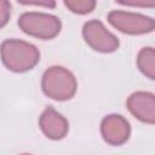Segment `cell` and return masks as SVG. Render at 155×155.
Wrapping results in <instances>:
<instances>
[{
	"instance_id": "8992f818",
	"label": "cell",
	"mask_w": 155,
	"mask_h": 155,
	"mask_svg": "<svg viewBox=\"0 0 155 155\" xmlns=\"http://www.w3.org/2000/svg\"><path fill=\"white\" fill-rule=\"evenodd\" d=\"M101 134L110 145H122L131 136L130 122L119 114H110L103 117L101 122Z\"/></svg>"
},
{
	"instance_id": "30bf717a",
	"label": "cell",
	"mask_w": 155,
	"mask_h": 155,
	"mask_svg": "<svg viewBox=\"0 0 155 155\" xmlns=\"http://www.w3.org/2000/svg\"><path fill=\"white\" fill-rule=\"evenodd\" d=\"M65 7L75 15H87L96 8V0H63Z\"/></svg>"
},
{
	"instance_id": "ba28073f",
	"label": "cell",
	"mask_w": 155,
	"mask_h": 155,
	"mask_svg": "<svg viewBox=\"0 0 155 155\" xmlns=\"http://www.w3.org/2000/svg\"><path fill=\"white\" fill-rule=\"evenodd\" d=\"M39 126L41 132L52 140L63 139L69 131L68 120L52 107H47L41 113L39 117Z\"/></svg>"
},
{
	"instance_id": "9c48e42d",
	"label": "cell",
	"mask_w": 155,
	"mask_h": 155,
	"mask_svg": "<svg viewBox=\"0 0 155 155\" xmlns=\"http://www.w3.org/2000/svg\"><path fill=\"white\" fill-rule=\"evenodd\" d=\"M137 67L148 79H155V50L153 47H143L138 52Z\"/></svg>"
},
{
	"instance_id": "8fae6325",
	"label": "cell",
	"mask_w": 155,
	"mask_h": 155,
	"mask_svg": "<svg viewBox=\"0 0 155 155\" xmlns=\"http://www.w3.org/2000/svg\"><path fill=\"white\" fill-rule=\"evenodd\" d=\"M117 4L130 7H142V8H154L155 0H115Z\"/></svg>"
},
{
	"instance_id": "3957f363",
	"label": "cell",
	"mask_w": 155,
	"mask_h": 155,
	"mask_svg": "<svg viewBox=\"0 0 155 155\" xmlns=\"http://www.w3.org/2000/svg\"><path fill=\"white\" fill-rule=\"evenodd\" d=\"M18 27L29 36L41 40H51L59 34L62 23L57 16L31 11L19 16Z\"/></svg>"
},
{
	"instance_id": "7a4b0ae2",
	"label": "cell",
	"mask_w": 155,
	"mask_h": 155,
	"mask_svg": "<svg viewBox=\"0 0 155 155\" xmlns=\"http://www.w3.org/2000/svg\"><path fill=\"white\" fill-rule=\"evenodd\" d=\"M41 88L48 98L63 102L69 101L75 96L78 81L74 74L67 68L53 65L42 74Z\"/></svg>"
},
{
	"instance_id": "6da1fadb",
	"label": "cell",
	"mask_w": 155,
	"mask_h": 155,
	"mask_svg": "<svg viewBox=\"0 0 155 155\" xmlns=\"http://www.w3.org/2000/svg\"><path fill=\"white\" fill-rule=\"evenodd\" d=\"M0 58L10 71L25 73L39 63L40 51L28 41L7 39L0 45Z\"/></svg>"
},
{
	"instance_id": "277c9868",
	"label": "cell",
	"mask_w": 155,
	"mask_h": 155,
	"mask_svg": "<svg viewBox=\"0 0 155 155\" xmlns=\"http://www.w3.org/2000/svg\"><path fill=\"white\" fill-rule=\"evenodd\" d=\"M108 22L116 30L128 35L148 34L155 28V22L151 17L130 11H110L108 13Z\"/></svg>"
},
{
	"instance_id": "7c38bea8",
	"label": "cell",
	"mask_w": 155,
	"mask_h": 155,
	"mask_svg": "<svg viewBox=\"0 0 155 155\" xmlns=\"http://www.w3.org/2000/svg\"><path fill=\"white\" fill-rule=\"evenodd\" d=\"M11 4L10 0H0V29H2L10 21Z\"/></svg>"
},
{
	"instance_id": "52a82bcc",
	"label": "cell",
	"mask_w": 155,
	"mask_h": 155,
	"mask_svg": "<svg viewBox=\"0 0 155 155\" xmlns=\"http://www.w3.org/2000/svg\"><path fill=\"white\" fill-rule=\"evenodd\" d=\"M128 111L139 121L153 125L155 122V96L151 92H133L126 102Z\"/></svg>"
},
{
	"instance_id": "5b68a950",
	"label": "cell",
	"mask_w": 155,
	"mask_h": 155,
	"mask_svg": "<svg viewBox=\"0 0 155 155\" xmlns=\"http://www.w3.org/2000/svg\"><path fill=\"white\" fill-rule=\"evenodd\" d=\"M82 36L86 44L94 51L110 53L119 48V39L110 33L98 19H91L82 27Z\"/></svg>"
},
{
	"instance_id": "4fadbf2b",
	"label": "cell",
	"mask_w": 155,
	"mask_h": 155,
	"mask_svg": "<svg viewBox=\"0 0 155 155\" xmlns=\"http://www.w3.org/2000/svg\"><path fill=\"white\" fill-rule=\"evenodd\" d=\"M22 5H34V6H41L47 8H54L56 7V0H17Z\"/></svg>"
}]
</instances>
